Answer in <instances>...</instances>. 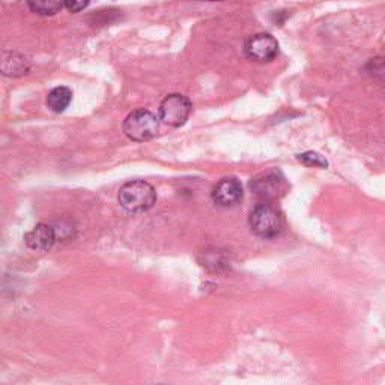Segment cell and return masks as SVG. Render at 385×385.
Wrapping results in <instances>:
<instances>
[{
    "label": "cell",
    "instance_id": "6da1fadb",
    "mask_svg": "<svg viewBox=\"0 0 385 385\" xmlns=\"http://www.w3.org/2000/svg\"><path fill=\"white\" fill-rule=\"evenodd\" d=\"M249 224L260 238H276L283 230V217L272 202H260L250 211Z\"/></svg>",
    "mask_w": 385,
    "mask_h": 385
},
{
    "label": "cell",
    "instance_id": "7a4b0ae2",
    "mask_svg": "<svg viewBox=\"0 0 385 385\" xmlns=\"http://www.w3.org/2000/svg\"><path fill=\"white\" fill-rule=\"evenodd\" d=\"M157 191L146 181H129L120 187L119 203L131 214L149 211L155 205Z\"/></svg>",
    "mask_w": 385,
    "mask_h": 385
},
{
    "label": "cell",
    "instance_id": "3957f363",
    "mask_svg": "<svg viewBox=\"0 0 385 385\" xmlns=\"http://www.w3.org/2000/svg\"><path fill=\"white\" fill-rule=\"evenodd\" d=\"M122 128H124V133L128 139L134 140V142H146L158 134L159 118H157L152 111L137 109L125 118Z\"/></svg>",
    "mask_w": 385,
    "mask_h": 385
},
{
    "label": "cell",
    "instance_id": "277c9868",
    "mask_svg": "<svg viewBox=\"0 0 385 385\" xmlns=\"http://www.w3.org/2000/svg\"><path fill=\"white\" fill-rule=\"evenodd\" d=\"M191 101L181 93H171L167 95L162 106H159V120L168 127L180 128L191 115Z\"/></svg>",
    "mask_w": 385,
    "mask_h": 385
},
{
    "label": "cell",
    "instance_id": "5b68a950",
    "mask_svg": "<svg viewBox=\"0 0 385 385\" xmlns=\"http://www.w3.org/2000/svg\"><path fill=\"white\" fill-rule=\"evenodd\" d=\"M250 189L264 202H274L286 193L288 184L285 176L280 172L269 171L260 173L255 180H251Z\"/></svg>",
    "mask_w": 385,
    "mask_h": 385
},
{
    "label": "cell",
    "instance_id": "8992f818",
    "mask_svg": "<svg viewBox=\"0 0 385 385\" xmlns=\"http://www.w3.org/2000/svg\"><path fill=\"white\" fill-rule=\"evenodd\" d=\"M247 58L258 63H267L276 58L278 53V42L269 33L251 35L244 47Z\"/></svg>",
    "mask_w": 385,
    "mask_h": 385
},
{
    "label": "cell",
    "instance_id": "52a82bcc",
    "mask_svg": "<svg viewBox=\"0 0 385 385\" xmlns=\"http://www.w3.org/2000/svg\"><path fill=\"white\" fill-rule=\"evenodd\" d=\"M242 185L237 178H223V180L214 187L211 197L212 202L220 208H233L242 201Z\"/></svg>",
    "mask_w": 385,
    "mask_h": 385
},
{
    "label": "cell",
    "instance_id": "ba28073f",
    "mask_svg": "<svg viewBox=\"0 0 385 385\" xmlns=\"http://www.w3.org/2000/svg\"><path fill=\"white\" fill-rule=\"evenodd\" d=\"M56 239H58V233H56L54 228L50 224L40 223L24 235V241L27 247L33 251H47L50 250Z\"/></svg>",
    "mask_w": 385,
    "mask_h": 385
},
{
    "label": "cell",
    "instance_id": "9c48e42d",
    "mask_svg": "<svg viewBox=\"0 0 385 385\" xmlns=\"http://www.w3.org/2000/svg\"><path fill=\"white\" fill-rule=\"evenodd\" d=\"M31 68V63L23 54L3 50L0 52V74L6 77H22L27 74Z\"/></svg>",
    "mask_w": 385,
    "mask_h": 385
},
{
    "label": "cell",
    "instance_id": "30bf717a",
    "mask_svg": "<svg viewBox=\"0 0 385 385\" xmlns=\"http://www.w3.org/2000/svg\"><path fill=\"white\" fill-rule=\"evenodd\" d=\"M72 101V91L70 88L59 86L54 88L49 97H47V107H49L54 113H62L68 109Z\"/></svg>",
    "mask_w": 385,
    "mask_h": 385
},
{
    "label": "cell",
    "instance_id": "8fae6325",
    "mask_svg": "<svg viewBox=\"0 0 385 385\" xmlns=\"http://www.w3.org/2000/svg\"><path fill=\"white\" fill-rule=\"evenodd\" d=\"M26 3L32 13L42 17L56 15L63 9V0H26Z\"/></svg>",
    "mask_w": 385,
    "mask_h": 385
},
{
    "label": "cell",
    "instance_id": "7c38bea8",
    "mask_svg": "<svg viewBox=\"0 0 385 385\" xmlns=\"http://www.w3.org/2000/svg\"><path fill=\"white\" fill-rule=\"evenodd\" d=\"M298 162L303 163L304 166H310V167H321V168H325L328 166L327 159L317 152H313V151H308V152H303L297 155Z\"/></svg>",
    "mask_w": 385,
    "mask_h": 385
},
{
    "label": "cell",
    "instance_id": "4fadbf2b",
    "mask_svg": "<svg viewBox=\"0 0 385 385\" xmlns=\"http://www.w3.org/2000/svg\"><path fill=\"white\" fill-rule=\"evenodd\" d=\"M91 0H63V6L71 13H80L89 5Z\"/></svg>",
    "mask_w": 385,
    "mask_h": 385
},
{
    "label": "cell",
    "instance_id": "5bb4252c",
    "mask_svg": "<svg viewBox=\"0 0 385 385\" xmlns=\"http://www.w3.org/2000/svg\"><path fill=\"white\" fill-rule=\"evenodd\" d=\"M206 2H224V0H206Z\"/></svg>",
    "mask_w": 385,
    "mask_h": 385
}]
</instances>
